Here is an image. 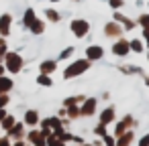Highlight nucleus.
Instances as JSON below:
<instances>
[]
</instances>
